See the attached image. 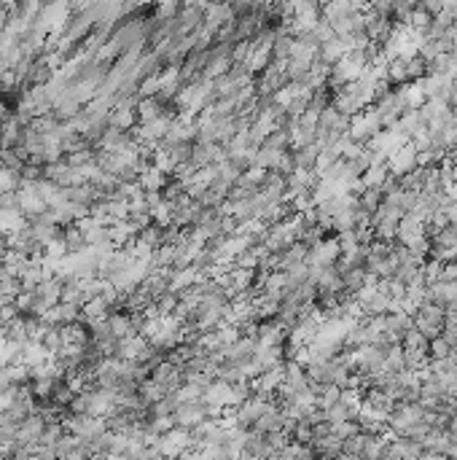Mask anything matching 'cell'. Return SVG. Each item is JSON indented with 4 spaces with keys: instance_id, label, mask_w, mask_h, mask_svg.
Returning a JSON list of instances; mask_svg holds the SVG:
<instances>
[{
    "instance_id": "6da1fadb",
    "label": "cell",
    "mask_w": 457,
    "mask_h": 460,
    "mask_svg": "<svg viewBox=\"0 0 457 460\" xmlns=\"http://www.w3.org/2000/svg\"><path fill=\"white\" fill-rule=\"evenodd\" d=\"M331 105H334L342 116L355 119V116H361L363 110H369L374 105V92L366 84H361V81H352V84L342 86V89L334 92Z\"/></svg>"
},
{
    "instance_id": "8fae6325",
    "label": "cell",
    "mask_w": 457,
    "mask_h": 460,
    "mask_svg": "<svg viewBox=\"0 0 457 460\" xmlns=\"http://www.w3.org/2000/svg\"><path fill=\"white\" fill-rule=\"evenodd\" d=\"M382 205V189H363L358 194V207H361L366 216H374Z\"/></svg>"
},
{
    "instance_id": "30bf717a",
    "label": "cell",
    "mask_w": 457,
    "mask_h": 460,
    "mask_svg": "<svg viewBox=\"0 0 457 460\" xmlns=\"http://www.w3.org/2000/svg\"><path fill=\"white\" fill-rule=\"evenodd\" d=\"M387 178H390L387 164H372V167L361 175V183H363V189H382L387 183Z\"/></svg>"
},
{
    "instance_id": "8992f818",
    "label": "cell",
    "mask_w": 457,
    "mask_h": 460,
    "mask_svg": "<svg viewBox=\"0 0 457 460\" xmlns=\"http://www.w3.org/2000/svg\"><path fill=\"white\" fill-rule=\"evenodd\" d=\"M387 172H390V178H404V175H409L411 169L420 167V157H417V151H414V145L411 143H404L398 151H393L390 157H387Z\"/></svg>"
},
{
    "instance_id": "5bb4252c",
    "label": "cell",
    "mask_w": 457,
    "mask_h": 460,
    "mask_svg": "<svg viewBox=\"0 0 457 460\" xmlns=\"http://www.w3.org/2000/svg\"><path fill=\"white\" fill-rule=\"evenodd\" d=\"M452 352H455V350H452V345H449L444 337L431 339V345H428V355H431V361H441V358H449Z\"/></svg>"
},
{
    "instance_id": "7c38bea8",
    "label": "cell",
    "mask_w": 457,
    "mask_h": 460,
    "mask_svg": "<svg viewBox=\"0 0 457 460\" xmlns=\"http://www.w3.org/2000/svg\"><path fill=\"white\" fill-rule=\"evenodd\" d=\"M62 240H65V245H68V256H75V253H81V251H86V248H89V245H86V240H84V234L78 231V226H75V224L62 231Z\"/></svg>"
},
{
    "instance_id": "4fadbf2b",
    "label": "cell",
    "mask_w": 457,
    "mask_h": 460,
    "mask_svg": "<svg viewBox=\"0 0 457 460\" xmlns=\"http://www.w3.org/2000/svg\"><path fill=\"white\" fill-rule=\"evenodd\" d=\"M398 345H401V347H404L406 352H428V345H431V339H425L420 331H417V328H411L409 334L401 339Z\"/></svg>"
},
{
    "instance_id": "2e32d148",
    "label": "cell",
    "mask_w": 457,
    "mask_h": 460,
    "mask_svg": "<svg viewBox=\"0 0 457 460\" xmlns=\"http://www.w3.org/2000/svg\"><path fill=\"white\" fill-rule=\"evenodd\" d=\"M11 302V299H6V296H3V293H0V310H3V307H6V304Z\"/></svg>"
},
{
    "instance_id": "52a82bcc",
    "label": "cell",
    "mask_w": 457,
    "mask_h": 460,
    "mask_svg": "<svg viewBox=\"0 0 457 460\" xmlns=\"http://www.w3.org/2000/svg\"><path fill=\"white\" fill-rule=\"evenodd\" d=\"M339 240L337 237H323V240L315 245L312 251H310V258H307V264L315 266V269H328V266H337L339 264Z\"/></svg>"
},
{
    "instance_id": "277c9868",
    "label": "cell",
    "mask_w": 457,
    "mask_h": 460,
    "mask_svg": "<svg viewBox=\"0 0 457 460\" xmlns=\"http://www.w3.org/2000/svg\"><path fill=\"white\" fill-rule=\"evenodd\" d=\"M172 417H175V428L196 431L199 425L210 420V409L205 407V401H181L178 409L172 412Z\"/></svg>"
},
{
    "instance_id": "3957f363",
    "label": "cell",
    "mask_w": 457,
    "mask_h": 460,
    "mask_svg": "<svg viewBox=\"0 0 457 460\" xmlns=\"http://www.w3.org/2000/svg\"><path fill=\"white\" fill-rule=\"evenodd\" d=\"M444 320H446V310H441V307L434 302H425L417 313L411 315V323H414V328H417L425 339L441 337Z\"/></svg>"
},
{
    "instance_id": "ba28073f",
    "label": "cell",
    "mask_w": 457,
    "mask_h": 460,
    "mask_svg": "<svg viewBox=\"0 0 457 460\" xmlns=\"http://www.w3.org/2000/svg\"><path fill=\"white\" fill-rule=\"evenodd\" d=\"M411 328H414V323H411V315H406L404 310L385 315V331H387V337L393 339V342H401V339L409 334Z\"/></svg>"
},
{
    "instance_id": "5b68a950",
    "label": "cell",
    "mask_w": 457,
    "mask_h": 460,
    "mask_svg": "<svg viewBox=\"0 0 457 460\" xmlns=\"http://www.w3.org/2000/svg\"><path fill=\"white\" fill-rule=\"evenodd\" d=\"M385 127H382V121L377 119V113L372 108L363 110L361 116H355V119L350 121V132L347 137L352 143H361V145H369L377 137V135L382 132Z\"/></svg>"
},
{
    "instance_id": "7a4b0ae2",
    "label": "cell",
    "mask_w": 457,
    "mask_h": 460,
    "mask_svg": "<svg viewBox=\"0 0 457 460\" xmlns=\"http://www.w3.org/2000/svg\"><path fill=\"white\" fill-rule=\"evenodd\" d=\"M355 302L361 307V315L366 318H385L390 310H393V299L385 291V283L379 280H369L358 293H355Z\"/></svg>"
},
{
    "instance_id": "9a60e30c",
    "label": "cell",
    "mask_w": 457,
    "mask_h": 460,
    "mask_svg": "<svg viewBox=\"0 0 457 460\" xmlns=\"http://www.w3.org/2000/svg\"><path fill=\"white\" fill-rule=\"evenodd\" d=\"M446 103H449V108L457 113V78L452 81V89H449V97H446Z\"/></svg>"
},
{
    "instance_id": "9c48e42d",
    "label": "cell",
    "mask_w": 457,
    "mask_h": 460,
    "mask_svg": "<svg viewBox=\"0 0 457 460\" xmlns=\"http://www.w3.org/2000/svg\"><path fill=\"white\" fill-rule=\"evenodd\" d=\"M290 154H293L296 169H304V172H315V164H317V154H320V143L299 145V148H293Z\"/></svg>"
}]
</instances>
